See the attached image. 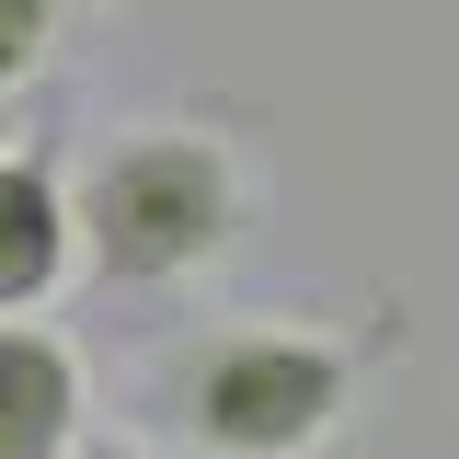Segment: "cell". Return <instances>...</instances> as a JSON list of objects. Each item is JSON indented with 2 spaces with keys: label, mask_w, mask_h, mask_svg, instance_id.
I'll return each mask as SVG.
<instances>
[{
  "label": "cell",
  "mask_w": 459,
  "mask_h": 459,
  "mask_svg": "<svg viewBox=\"0 0 459 459\" xmlns=\"http://www.w3.org/2000/svg\"><path fill=\"white\" fill-rule=\"evenodd\" d=\"M253 219H264V184H253L241 126L219 115L104 126V150L69 172V230L104 287H195L253 241Z\"/></svg>",
  "instance_id": "cell-1"
},
{
  "label": "cell",
  "mask_w": 459,
  "mask_h": 459,
  "mask_svg": "<svg viewBox=\"0 0 459 459\" xmlns=\"http://www.w3.org/2000/svg\"><path fill=\"white\" fill-rule=\"evenodd\" d=\"M391 356V322L322 333V322H219L161 368V413L195 459H322L368 402V368Z\"/></svg>",
  "instance_id": "cell-2"
},
{
  "label": "cell",
  "mask_w": 459,
  "mask_h": 459,
  "mask_svg": "<svg viewBox=\"0 0 459 459\" xmlns=\"http://www.w3.org/2000/svg\"><path fill=\"white\" fill-rule=\"evenodd\" d=\"M92 437V368L47 322H0V459H69Z\"/></svg>",
  "instance_id": "cell-3"
},
{
  "label": "cell",
  "mask_w": 459,
  "mask_h": 459,
  "mask_svg": "<svg viewBox=\"0 0 459 459\" xmlns=\"http://www.w3.org/2000/svg\"><path fill=\"white\" fill-rule=\"evenodd\" d=\"M69 264H81V230H69L57 138H23V150H0V322L12 310H47Z\"/></svg>",
  "instance_id": "cell-4"
},
{
  "label": "cell",
  "mask_w": 459,
  "mask_h": 459,
  "mask_svg": "<svg viewBox=\"0 0 459 459\" xmlns=\"http://www.w3.org/2000/svg\"><path fill=\"white\" fill-rule=\"evenodd\" d=\"M57 23H69V0H0V104L57 57Z\"/></svg>",
  "instance_id": "cell-5"
},
{
  "label": "cell",
  "mask_w": 459,
  "mask_h": 459,
  "mask_svg": "<svg viewBox=\"0 0 459 459\" xmlns=\"http://www.w3.org/2000/svg\"><path fill=\"white\" fill-rule=\"evenodd\" d=\"M69 459H150V448H126V437H81Z\"/></svg>",
  "instance_id": "cell-6"
}]
</instances>
